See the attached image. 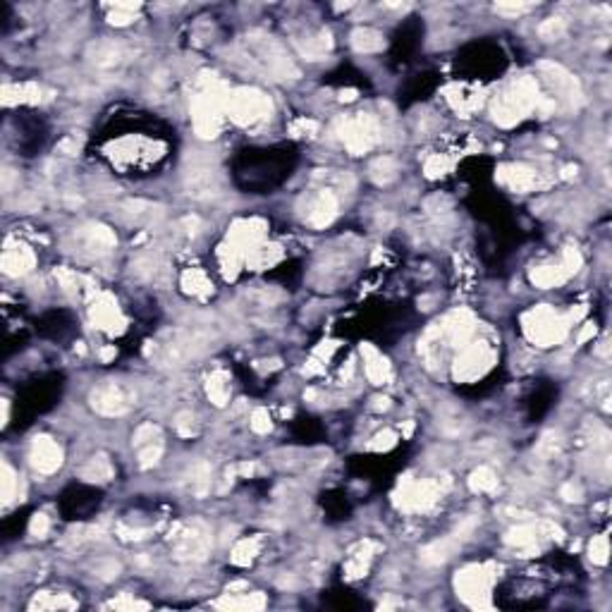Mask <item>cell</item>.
Wrapping results in <instances>:
<instances>
[{
	"label": "cell",
	"instance_id": "1",
	"mask_svg": "<svg viewBox=\"0 0 612 612\" xmlns=\"http://www.w3.org/2000/svg\"><path fill=\"white\" fill-rule=\"evenodd\" d=\"M541 100L543 96L538 93V81L531 77H521L493 100V120L502 127H512L531 110L538 108Z\"/></svg>",
	"mask_w": 612,
	"mask_h": 612
},
{
	"label": "cell",
	"instance_id": "2",
	"mask_svg": "<svg viewBox=\"0 0 612 612\" xmlns=\"http://www.w3.org/2000/svg\"><path fill=\"white\" fill-rule=\"evenodd\" d=\"M270 112H273V103H270V98L263 91L242 86V89L227 93L225 115H230L232 122L242 125V127L263 122L266 117H270Z\"/></svg>",
	"mask_w": 612,
	"mask_h": 612
},
{
	"label": "cell",
	"instance_id": "3",
	"mask_svg": "<svg viewBox=\"0 0 612 612\" xmlns=\"http://www.w3.org/2000/svg\"><path fill=\"white\" fill-rule=\"evenodd\" d=\"M495 582V570L490 565H469L454 579L459 598L471 608H490V589Z\"/></svg>",
	"mask_w": 612,
	"mask_h": 612
},
{
	"label": "cell",
	"instance_id": "4",
	"mask_svg": "<svg viewBox=\"0 0 612 612\" xmlns=\"http://www.w3.org/2000/svg\"><path fill=\"white\" fill-rule=\"evenodd\" d=\"M567 318L553 311L550 306H536L524 316V333L526 337L538 347L560 345L567 335Z\"/></svg>",
	"mask_w": 612,
	"mask_h": 612
},
{
	"label": "cell",
	"instance_id": "5",
	"mask_svg": "<svg viewBox=\"0 0 612 612\" xmlns=\"http://www.w3.org/2000/svg\"><path fill=\"white\" fill-rule=\"evenodd\" d=\"M493 362H495V354L485 342L464 345L462 352H459V357L454 359L452 376L462 383H471V381H476V378L488 374Z\"/></svg>",
	"mask_w": 612,
	"mask_h": 612
},
{
	"label": "cell",
	"instance_id": "6",
	"mask_svg": "<svg viewBox=\"0 0 612 612\" xmlns=\"http://www.w3.org/2000/svg\"><path fill=\"white\" fill-rule=\"evenodd\" d=\"M443 488L440 483L435 481H412V478H405L400 483V490L395 493V504L405 512H424L431 504L438 500Z\"/></svg>",
	"mask_w": 612,
	"mask_h": 612
},
{
	"label": "cell",
	"instance_id": "7",
	"mask_svg": "<svg viewBox=\"0 0 612 612\" xmlns=\"http://www.w3.org/2000/svg\"><path fill=\"white\" fill-rule=\"evenodd\" d=\"M538 69L555 93L553 96L555 105H558V100L560 103H565L567 108H574V105L582 103V89H579V81L574 79L565 67L555 65V62H541Z\"/></svg>",
	"mask_w": 612,
	"mask_h": 612
},
{
	"label": "cell",
	"instance_id": "8",
	"mask_svg": "<svg viewBox=\"0 0 612 612\" xmlns=\"http://www.w3.org/2000/svg\"><path fill=\"white\" fill-rule=\"evenodd\" d=\"M208 548H211V533L204 529L201 521H194L192 526H180L175 536V553L180 560H204Z\"/></svg>",
	"mask_w": 612,
	"mask_h": 612
},
{
	"label": "cell",
	"instance_id": "9",
	"mask_svg": "<svg viewBox=\"0 0 612 612\" xmlns=\"http://www.w3.org/2000/svg\"><path fill=\"white\" fill-rule=\"evenodd\" d=\"M376 139H378V125L374 117L359 115L354 120H345L342 142L354 156H362L364 151H369L376 144Z\"/></svg>",
	"mask_w": 612,
	"mask_h": 612
},
{
	"label": "cell",
	"instance_id": "10",
	"mask_svg": "<svg viewBox=\"0 0 612 612\" xmlns=\"http://www.w3.org/2000/svg\"><path fill=\"white\" fill-rule=\"evenodd\" d=\"M91 321H93V325L110 333V335L125 330V316H122V311H120L117 301L112 299L110 294L96 296V301H93V306H91Z\"/></svg>",
	"mask_w": 612,
	"mask_h": 612
},
{
	"label": "cell",
	"instance_id": "11",
	"mask_svg": "<svg viewBox=\"0 0 612 612\" xmlns=\"http://www.w3.org/2000/svg\"><path fill=\"white\" fill-rule=\"evenodd\" d=\"M60 464H62L60 445L53 438H48V435L36 438L34 445H31V466L39 474H53V471L60 469Z\"/></svg>",
	"mask_w": 612,
	"mask_h": 612
},
{
	"label": "cell",
	"instance_id": "12",
	"mask_svg": "<svg viewBox=\"0 0 612 612\" xmlns=\"http://www.w3.org/2000/svg\"><path fill=\"white\" fill-rule=\"evenodd\" d=\"M187 189H189V194L197 199L216 197L220 189V182H218V173L211 168V163H194L192 170L187 173Z\"/></svg>",
	"mask_w": 612,
	"mask_h": 612
},
{
	"label": "cell",
	"instance_id": "13",
	"mask_svg": "<svg viewBox=\"0 0 612 612\" xmlns=\"http://www.w3.org/2000/svg\"><path fill=\"white\" fill-rule=\"evenodd\" d=\"M91 407L93 412L103 414V416H120L127 412V400H125L122 390H120L115 383H105V386H98L91 393Z\"/></svg>",
	"mask_w": 612,
	"mask_h": 612
},
{
	"label": "cell",
	"instance_id": "14",
	"mask_svg": "<svg viewBox=\"0 0 612 612\" xmlns=\"http://www.w3.org/2000/svg\"><path fill=\"white\" fill-rule=\"evenodd\" d=\"M36 263V256L27 244H20V242H8V247L3 251V273L5 275H12V277H20V275H27Z\"/></svg>",
	"mask_w": 612,
	"mask_h": 612
},
{
	"label": "cell",
	"instance_id": "15",
	"mask_svg": "<svg viewBox=\"0 0 612 612\" xmlns=\"http://www.w3.org/2000/svg\"><path fill=\"white\" fill-rule=\"evenodd\" d=\"M438 330L450 345L464 347V342L469 340L471 333H474V318H471L469 311H454L443 321V325H440Z\"/></svg>",
	"mask_w": 612,
	"mask_h": 612
},
{
	"label": "cell",
	"instance_id": "16",
	"mask_svg": "<svg viewBox=\"0 0 612 612\" xmlns=\"http://www.w3.org/2000/svg\"><path fill=\"white\" fill-rule=\"evenodd\" d=\"M538 533L541 531L536 524H521V526H514L512 531H507L504 543L519 550L521 558H529V555L538 553Z\"/></svg>",
	"mask_w": 612,
	"mask_h": 612
},
{
	"label": "cell",
	"instance_id": "17",
	"mask_svg": "<svg viewBox=\"0 0 612 612\" xmlns=\"http://www.w3.org/2000/svg\"><path fill=\"white\" fill-rule=\"evenodd\" d=\"M497 182L512 192H526L536 185V173L526 166H502L497 170Z\"/></svg>",
	"mask_w": 612,
	"mask_h": 612
},
{
	"label": "cell",
	"instance_id": "18",
	"mask_svg": "<svg viewBox=\"0 0 612 612\" xmlns=\"http://www.w3.org/2000/svg\"><path fill=\"white\" fill-rule=\"evenodd\" d=\"M337 216V199L333 192H321L316 201H313L311 211H308V223L313 227L330 225Z\"/></svg>",
	"mask_w": 612,
	"mask_h": 612
},
{
	"label": "cell",
	"instance_id": "19",
	"mask_svg": "<svg viewBox=\"0 0 612 612\" xmlns=\"http://www.w3.org/2000/svg\"><path fill=\"white\" fill-rule=\"evenodd\" d=\"M362 354L366 357V376L374 386H383V383L390 381V364L383 359L371 345L362 347Z\"/></svg>",
	"mask_w": 612,
	"mask_h": 612
},
{
	"label": "cell",
	"instance_id": "20",
	"mask_svg": "<svg viewBox=\"0 0 612 612\" xmlns=\"http://www.w3.org/2000/svg\"><path fill=\"white\" fill-rule=\"evenodd\" d=\"M41 100V89L36 84H5L3 89V103L15 105V103H39Z\"/></svg>",
	"mask_w": 612,
	"mask_h": 612
},
{
	"label": "cell",
	"instance_id": "21",
	"mask_svg": "<svg viewBox=\"0 0 612 612\" xmlns=\"http://www.w3.org/2000/svg\"><path fill=\"white\" fill-rule=\"evenodd\" d=\"M457 543L459 541L454 538H443V541H435V543H431V545H426L424 550H421V562L424 565H443V562H447V560L452 558V553H454V548H457Z\"/></svg>",
	"mask_w": 612,
	"mask_h": 612
},
{
	"label": "cell",
	"instance_id": "22",
	"mask_svg": "<svg viewBox=\"0 0 612 612\" xmlns=\"http://www.w3.org/2000/svg\"><path fill=\"white\" fill-rule=\"evenodd\" d=\"M182 289H185L187 294H194V296H206V294L213 292V285L206 277L204 270L189 268L182 273Z\"/></svg>",
	"mask_w": 612,
	"mask_h": 612
},
{
	"label": "cell",
	"instance_id": "23",
	"mask_svg": "<svg viewBox=\"0 0 612 612\" xmlns=\"http://www.w3.org/2000/svg\"><path fill=\"white\" fill-rule=\"evenodd\" d=\"M567 277L570 275L565 273L562 266H538V268L531 270V282L536 287H543V289L562 285Z\"/></svg>",
	"mask_w": 612,
	"mask_h": 612
},
{
	"label": "cell",
	"instance_id": "24",
	"mask_svg": "<svg viewBox=\"0 0 612 612\" xmlns=\"http://www.w3.org/2000/svg\"><path fill=\"white\" fill-rule=\"evenodd\" d=\"M280 258H282V251L277 244H258V247L249 251L244 261L254 268H268V266H273V263L280 261Z\"/></svg>",
	"mask_w": 612,
	"mask_h": 612
},
{
	"label": "cell",
	"instance_id": "25",
	"mask_svg": "<svg viewBox=\"0 0 612 612\" xmlns=\"http://www.w3.org/2000/svg\"><path fill=\"white\" fill-rule=\"evenodd\" d=\"M352 46L359 53H378V50L386 48V41L376 29H357L352 34Z\"/></svg>",
	"mask_w": 612,
	"mask_h": 612
},
{
	"label": "cell",
	"instance_id": "26",
	"mask_svg": "<svg viewBox=\"0 0 612 612\" xmlns=\"http://www.w3.org/2000/svg\"><path fill=\"white\" fill-rule=\"evenodd\" d=\"M206 393L211 397V402L216 407H225L227 397H230V386H227V376L223 371H216V374L208 376L206 381Z\"/></svg>",
	"mask_w": 612,
	"mask_h": 612
},
{
	"label": "cell",
	"instance_id": "27",
	"mask_svg": "<svg viewBox=\"0 0 612 612\" xmlns=\"http://www.w3.org/2000/svg\"><path fill=\"white\" fill-rule=\"evenodd\" d=\"M91 62L98 67H112L117 65L120 58H122V53H120V46H115V43L110 41H100L96 43V46H91Z\"/></svg>",
	"mask_w": 612,
	"mask_h": 612
},
{
	"label": "cell",
	"instance_id": "28",
	"mask_svg": "<svg viewBox=\"0 0 612 612\" xmlns=\"http://www.w3.org/2000/svg\"><path fill=\"white\" fill-rule=\"evenodd\" d=\"M330 46H333L330 34H328V31H321L318 36H308L306 43H299V50L308 60H321L328 50H330Z\"/></svg>",
	"mask_w": 612,
	"mask_h": 612
},
{
	"label": "cell",
	"instance_id": "29",
	"mask_svg": "<svg viewBox=\"0 0 612 612\" xmlns=\"http://www.w3.org/2000/svg\"><path fill=\"white\" fill-rule=\"evenodd\" d=\"M84 237L86 242H89V247H96L100 251H108L110 247H115V235H112V230H108L105 225H89L84 230Z\"/></svg>",
	"mask_w": 612,
	"mask_h": 612
},
{
	"label": "cell",
	"instance_id": "30",
	"mask_svg": "<svg viewBox=\"0 0 612 612\" xmlns=\"http://www.w3.org/2000/svg\"><path fill=\"white\" fill-rule=\"evenodd\" d=\"M81 478L84 481H91V483H105L112 478V466L105 457H93L86 469L81 471Z\"/></svg>",
	"mask_w": 612,
	"mask_h": 612
},
{
	"label": "cell",
	"instance_id": "31",
	"mask_svg": "<svg viewBox=\"0 0 612 612\" xmlns=\"http://www.w3.org/2000/svg\"><path fill=\"white\" fill-rule=\"evenodd\" d=\"M369 173H371V180L378 182V185H390V182L397 178V163L395 158H390V156H383V158L371 163Z\"/></svg>",
	"mask_w": 612,
	"mask_h": 612
},
{
	"label": "cell",
	"instance_id": "32",
	"mask_svg": "<svg viewBox=\"0 0 612 612\" xmlns=\"http://www.w3.org/2000/svg\"><path fill=\"white\" fill-rule=\"evenodd\" d=\"M371 550H374V545H371V543L359 545V550L352 555V560L347 562V577H350V579L364 577L366 570H369V562H371Z\"/></svg>",
	"mask_w": 612,
	"mask_h": 612
},
{
	"label": "cell",
	"instance_id": "33",
	"mask_svg": "<svg viewBox=\"0 0 612 612\" xmlns=\"http://www.w3.org/2000/svg\"><path fill=\"white\" fill-rule=\"evenodd\" d=\"M495 485H497V476L490 466H478L474 474L469 476V488L474 490V493H490V490H495Z\"/></svg>",
	"mask_w": 612,
	"mask_h": 612
},
{
	"label": "cell",
	"instance_id": "34",
	"mask_svg": "<svg viewBox=\"0 0 612 612\" xmlns=\"http://www.w3.org/2000/svg\"><path fill=\"white\" fill-rule=\"evenodd\" d=\"M125 208V213H127V216H132L134 220H156L161 216V206H156V204H151V201H127V204L122 206Z\"/></svg>",
	"mask_w": 612,
	"mask_h": 612
},
{
	"label": "cell",
	"instance_id": "35",
	"mask_svg": "<svg viewBox=\"0 0 612 612\" xmlns=\"http://www.w3.org/2000/svg\"><path fill=\"white\" fill-rule=\"evenodd\" d=\"M258 545H261V541L258 538H244L239 541V543L232 548V562L235 565H249L251 560L258 555Z\"/></svg>",
	"mask_w": 612,
	"mask_h": 612
},
{
	"label": "cell",
	"instance_id": "36",
	"mask_svg": "<svg viewBox=\"0 0 612 612\" xmlns=\"http://www.w3.org/2000/svg\"><path fill=\"white\" fill-rule=\"evenodd\" d=\"M220 608H244V610H261L266 605V598L261 593H247L242 598H225L218 603Z\"/></svg>",
	"mask_w": 612,
	"mask_h": 612
},
{
	"label": "cell",
	"instance_id": "37",
	"mask_svg": "<svg viewBox=\"0 0 612 612\" xmlns=\"http://www.w3.org/2000/svg\"><path fill=\"white\" fill-rule=\"evenodd\" d=\"M110 15H108V22L110 24H117V27H125L134 20V12L139 10V3H115L110 5Z\"/></svg>",
	"mask_w": 612,
	"mask_h": 612
},
{
	"label": "cell",
	"instance_id": "38",
	"mask_svg": "<svg viewBox=\"0 0 612 612\" xmlns=\"http://www.w3.org/2000/svg\"><path fill=\"white\" fill-rule=\"evenodd\" d=\"M158 440H161V428L154 426V424H144V426L137 428L134 440H132V443H134V447L139 450V447L151 445V443H158Z\"/></svg>",
	"mask_w": 612,
	"mask_h": 612
},
{
	"label": "cell",
	"instance_id": "39",
	"mask_svg": "<svg viewBox=\"0 0 612 612\" xmlns=\"http://www.w3.org/2000/svg\"><path fill=\"white\" fill-rule=\"evenodd\" d=\"M161 454H163V445H161V440H158V443H151V445L139 447V464H142L144 469H149V466L158 464Z\"/></svg>",
	"mask_w": 612,
	"mask_h": 612
},
{
	"label": "cell",
	"instance_id": "40",
	"mask_svg": "<svg viewBox=\"0 0 612 612\" xmlns=\"http://www.w3.org/2000/svg\"><path fill=\"white\" fill-rule=\"evenodd\" d=\"M447 170H450V161H447L445 156H431V158L426 161V166H424L426 178H431V180L443 178Z\"/></svg>",
	"mask_w": 612,
	"mask_h": 612
},
{
	"label": "cell",
	"instance_id": "41",
	"mask_svg": "<svg viewBox=\"0 0 612 612\" xmlns=\"http://www.w3.org/2000/svg\"><path fill=\"white\" fill-rule=\"evenodd\" d=\"M589 553H591V560H593L596 565H605V562H608V553H610L608 536H598V538H593Z\"/></svg>",
	"mask_w": 612,
	"mask_h": 612
},
{
	"label": "cell",
	"instance_id": "42",
	"mask_svg": "<svg viewBox=\"0 0 612 612\" xmlns=\"http://www.w3.org/2000/svg\"><path fill=\"white\" fill-rule=\"evenodd\" d=\"M0 483H3V502H10L12 495H15V485H17V476L12 471V466L8 462H3V474H0Z\"/></svg>",
	"mask_w": 612,
	"mask_h": 612
},
{
	"label": "cell",
	"instance_id": "43",
	"mask_svg": "<svg viewBox=\"0 0 612 612\" xmlns=\"http://www.w3.org/2000/svg\"><path fill=\"white\" fill-rule=\"evenodd\" d=\"M538 34L543 36V39H548V41L560 39V36L565 34V22L560 20V17H550V20H545L538 27Z\"/></svg>",
	"mask_w": 612,
	"mask_h": 612
},
{
	"label": "cell",
	"instance_id": "44",
	"mask_svg": "<svg viewBox=\"0 0 612 612\" xmlns=\"http://www.w3.org/2000/svg\"><path fill=\"white\" fill-rule=\"evenodd\" d=\"M582 263H584V258H582V254H579L577 249H565L562 251V263H560V266L565 268V273L567 275H572V273H577L579 268H582Z\"/></svg>",
	"mask_w": 612,
	"mask_h": 612
},
{
	"label": "cell",
	"instance_id": "45",
	"mask_svg": "<svg viewBox=\"0 0 612 612\" xmlns=\"http://www.w3.org/2000/svg\"><path fill=\"white\" fill-rule=\"evenodd\" d=\"M251 431L261 433V435L270 431V416L266 409H256V412L251 414Z\"/></svg>",
	"mask_w": 612,
	"mask_h": 612
},
{
	"label": "cell",
	"instance_id": "46",
	"mask_svg": "<svg viewBox=\"0 0 612 612\" xmlns=\"http://www.w3.org/2000/svg\"><path fill=\"white\" fill-rule=\"evenodd\" d=\"M395 443H397V435L393 433V431H383V433H378L374 440H371L369 443V447L371 450H390V447H395Z\"/></svg>",
	"mask_w": 612,
	"mask_h": 612
},
{
	"label": "cell",
	"instance_id": "47",
	"mask_svg": "<svg viewBox=\"0 0 612 612\" xmlns=\"http://www.w3.org/2000/svg\"><path fill=\"white\" fill-rule=\"evenodd\" d=\"M318 132V125L313 120H296L292 125V134L294 137H313Z\"/></svg>",
	"mask_w": 612,
	"mask_h": 612
},
{
	"label": "cell",
	"instance_id": "48",
	"mask_svg": "<svg viewBox=\"0 0 612 612\" xmlns=\"http://www.w3.org/2000/svg\"><path fill=\"white\" fill-rule=\"evenodd\" d=\"M29 531H31V536H36V538H43V536L48 533V516L34 514V519H31V524H29Z\"/></svg>",
	"mask_w": 612,
	"mask_h": 612
},
{
	"label": "cell",
	"instance_id": "49",
	"mask_svg": "<svg viewBox=\"0 0 612 612\" xmlns=\"http://www.w3.org/2000/svg\"><path fill=\"white\" fill-rule=\"evenodd\" d=\"M560 495H562L567 502H582L584 490H582V485L572 481V483H565V485H562V490H560Z\"/></svg>",
	"mask_w": 612,
	"mask_h": 612
},
{
	"label": "cell",
	"instance_id": "50",
	"mask_svg": "<svg viewBox=\"0 0 612 612\" xmlns=\"http://www.w3.org/2000/svg\"><path fill=\"white\" fill-rule=\"evenodd\" d=\"M178 431L182 435H192L197 428H194V414L192 412H182L178 414Z\"/></svg>",
	"mask_w": 612,
	"mask_h": 612
},
{
	"label": "cell",
	"instance_id": "51",
	"mask_svg": "<svg viewBox=\"0 0 612 612\" xmlns=\"http://www.w3.org/2000/svg\"><path fill=\"white\" fill-rule=\"evenodd\" d=\"M531 5L529 3H497L495 10L497 12H504V15H521V12H526Z\"/></svg>",
	"mask_w": 612,
	"mask_h": 612
},
{
	"label": "cell",
	"instance_id": "52",
	"mask_svg": "<svg viewBox=\"0 0 612 612\" xmlns=\"http://www.w3.org/2000/svg\"><path fill=\"white\" fill-rule=\"evenodd\" d=\"M96 572H98V577H100V579H112V577H117L120 565H117V562H112V560H108V562L98 565V567H96Z\"/></svg>",
	"mask_w": 612,
	"mask_h": 612
},
{
	"label": "cell",
	"instance_id": "53",
	"mask_svg": "<svg viewBox=\"0 0 612 612\" xmlns=\"http://www.w3.org/2000/svg\"><path fill=\"white\" fill-rule=\"evenodd\" d=\"M593 333H596V325H593V323H586L584 330L579 333V342H586V340H589V337L593 335Z\"/></svg>",
	"mask_w": 612,
	"mask_h": 612
},
{
	"label": "cell",
	"instance_id": "54",
	"mask_svg": "<svg viewBox=\"0 0 612 612\" xmlns=\"http://www.w3.org/2000/svg\"><path fill=\"white\" fill-rule=\"evenodd\" d=\"M374 402H376L374 409H388V407H390V400H388V397H376Z\"/></svg>",
	"mask_w": 612,
	"mask_h": 612
},
{
	"label": "cell",
	"instance_id": "55",
	"mask_svg": "<svg viewBox=\"0 0 612 612\" xmlns=\"http://www.w3.org/2000/svg\"><path fill=\"white\" fill-rule=\"evenodd\" d=\"M112 357H115V347H108V350L100 352V359H103V362H108V359H112Z\"/></svg>",
	"mask_w": 612,
	"mask_h": 612
},
{
	"label": "cell",
	"instance_id": "56",
	"mask_svg": "<svg viewBox=\"0 0 612 612\" xmlns=\"http://www.w3.org/2000/svg\"><path fill=\"white\" fill-rule=\"evenodd\" d=\"M340 98H342V100H354V98H357V91H354V89H347V91L340 93Z\"/></svg>",
	"mask_w": 612,
	"mask_h": 612
}]
</instances>
